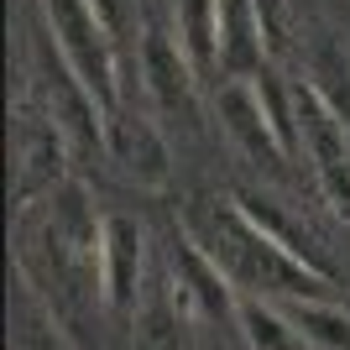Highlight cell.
<instances>
[{
	"mask_svg": "<svg viewBox=\"0 0 350 350\" xmlns=\"http://www.w3.org/2000/svg\"><path fill=\"white\" fill-rule=\"evenodd\" d=\"M189 235L241 298H272V304L335 298L329 272L251 199H204L189 215Z\"/></svg>",
	"mask_w": 350,
	"mask_h": 350,
	"instance_id": "1",
	"label": "cell"
},
{
	"mask_svg": "<svg viewBox=\"0 0 350 350\" xmlns=\"http://www.w3.org/2000/svg\"><path fill=\"white\" fill-rule=\"evenodd\" d=\"M100 230L105 215H94L79 183L47 189L42 204L21 215V272L47 298V308L68 324V335H84L89 319L105 314Z\"/></svg>",
	"mask_w": 350,
	"mask_h": 350,
	"instance_id": "2",
	"label": "cell"
},
{
	"mask_svg": "<svg viewBox=\"0 0 350 350\" xmlns=\"http://www.w3.org/2000/svg\"><path fill=\"white\" fill-rule=\"evenodd\" d=\"M47 27V42L63 63L73 68V79L94 94L105 116H116L126 94H120V37L105 27V16L89 0H37Z\"/></svg>",
	"mask_w": 350,
	"mask_h": 350,
	"instance_id": "3",
	"label": "cell"
},
{
	"mask_svg": "<svg viewBox=\"0 0 350 350\" xmlns=\"http://www.w3.org/2000/svg\"><path fill=\"white\" fill-rule=\"evenodd\" d=\"M288 89H293L298 152L314 167V183H319L324 204L350 219V126L329 110V100L314 89V79H288Z\"/></svg>",
	"mask_w": 350,
	"mask_h": 350,
	"instance_id": "4",
	"label": "cell"
},
{
	"mask_svg": "<svg viewBox=\"0 0 350 350\" xmlns=\"http://www.w3.org/2000/svg\"><path fill=\"white\" fill-rule=\"evenodd\" d=\"M136 47H142L146 100L157 105L162 116H173V120H193V89H199V73H193V63L183 58L173 27L146 21L142 37H136Z\"/></svg>",
	"mask_w": 350,
	"mask_h": 350,
	"instance_id": "5",
	"label": "cell"
},
{
	"mask_svg": "<svg viewBox=\"0 0 350 350\" xmlns=\"http://www.w3.org/2000/svg\"><path fill=\"white\" fill-rule=\"evenodd\" d=\"M105 152L120 167V178H131L136 189H167V178H173V152L162 142L157 120L131 116V105L105 116Z\"/></svg>",
	"mask_w": 350,
	"mask_h": 350,
	"instance_id": "6",
	"label": "cell"
},
{
	"mask_svg": "<svg viewBox=\"0 0 350 350\" xmlns=\"http://www.w3.org/2000/svg\"><path fill=\"white\" fill-rule=\"evenodd\" d=\"M142 267H146V235L131 215H105L100 230V278H105V308L136 314L142 308Z\"/></svg>",
	"mask_w": 350,
	"mask_h": 350,
	"instance_id": "7",
	"label": "cell"
},
{
	"mask_svg": "<svg viewBox=\"0 0 350 350\" xmlns=\"http://www.w3.org/2000/svg\"><path fill=\"white\" fill-rule=\"evenodd\" d=\"M267 68H272V53L256 21V0H219V84L256 79Z\"/></svg>",
	"mask_w": 350,
	"mask_h": 350,
	"instance_id": "8",
	"label": "cell"
},
{
	"mask_svg": "<svg viewBox=\"0 0 350 350\" xmlns=\"http://www.w3.org/2000/svg\"><path fill=\"white\" fill-rule=\"evenodd\" d=\"M173 272H178V298L189 308H199L209 319H235V298H241V293L225 282V272L209 262L204 251L193 246L189 230L178 235V246H173Z\"/></svg>",
	"mask_w": 350,
	"mask_h": 350,
	"instance_id": "9",
	"label": "cell"
},
{
	"mask_svg": "<svg viewBox=\"0 0 350 350\" xmlns=\"http://www.w3.org/2000/svg\"><path fill=\"white\" fill-rule=\"evenodd\" d=\"M173 37L199 84L219 89V0H173Z\"/></svg>",
	"mask_w": 350,
	"mask_h": 350,
	"instance_id": "10",
	"label": "cell"
},
{
	"mask_svg": "<svg viewBox=\"0 0 350 350\" xmlns=\"http://www.w3.org/2000/svg\"><path fill=\"white\" fill-rule=\"evenodd\" d=\"M235 324L251 350H314L304 329L293 324V314L272 298H235Z\"/></svg>",
	"mask_w": 350,
	"mask_h": 350,
	"instance_id": "11",
	"label": "cell"
},
{
	"mask_svg": "<svg viewBox=\"0 0 350 350\" xmlns=\"http://www.w3.org/2000/svg\"><path fill=\"white\" fill-rule=\"evenodd\" d=\"M183 298L173 293H152L136 308V350H193L189 335V314H183Z\"/></svg>",
	"mask_w": 350,
	"mask_h": 350,
	"instance_id": "12",
	"label": "cell"
},
{
	"mask_svg": "<svg viewBox=\"0 0 350 350\" xmlns=\"http://www.w3.org/2000/svg\"><path fill=\"white\" fill-rule=\"evenodd\" d=\"M293 314V324L304 329V340L314 350H350V314L335 298H304V304H282Z\"/></svg>",
	"mask_w": 350,
	"mask_h": 350,
	"instance_id": "13",
	"label": "cell"
},
{
	"mask_svg": "<svg viewBox=\"0 0 350 350\" xmlns=\"http://www.w3.org/2000/svg\"><path fill=\"white\" fill-rule=\"evenodd\" d=\"M89 5H94V11L105 16V27L116 31L120 42H131V37H142V16H136V0H89Z\"/></svg>",
	"mask_w": 350,
	"mask_h": 350,
	"instance_id": "14",
	"label": "cell"
},
{
	"mask_svg": "<svg viewBox=\"0 0 350 350\" xmlns=\"http://www.w3.org/2000/svg\"><path fill=\"white\" fill-rule=\"evenodd\" d=\"M256 21H262L267 53L282 58V42H288V5H282V0H256Z\"/></svg>",
	"mask_w": 350,
	"mask_h": 350,
	"instance_id": "15",
	"label": "cell"
}]
</instances>
